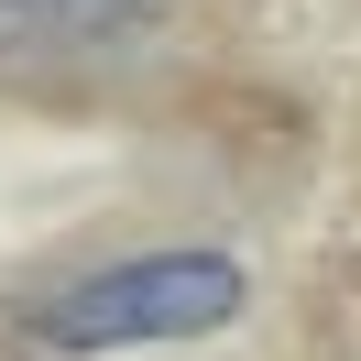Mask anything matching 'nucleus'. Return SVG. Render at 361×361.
<instances>
[{
	"mask_svg": "<svg viewBox=\"0 0 361 361\" xmlns=\"http://www.w3.org/2000/svg\"><path fill=\"white\" fill-rule=\"evenodd\" d=\"M142 0H0V44H88V33H121Z\"/></svg>",
	"mask_w": 361,
	"mask_h": 361,
	"instance_id": "obj_2",
	"label": "nucleus"
},
{
	"mask_svg": "<svg viewBox=\"0 0 361 361\" xmlns=\"http://www.w3.org/2000/svg\"><path fill=\"white\" fill-rule=\"evenodd\" d=\"M252 307V274L230 263V252L186 241V252H132V263H99L88 285H66L44 307V339L55 350H176V339H208L230 329V317Z\"/></svg>",
	"mask_w": 361,
	"mask_h": 361,
	"instance_id": "obj_1",
	"label": "nucleus"
}]
</instances>
